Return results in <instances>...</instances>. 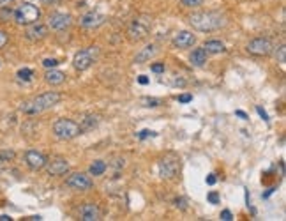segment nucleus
Segmentation results:
<instances>
[{
  "instance_id": "24",
  "label": "nucleus",
  "mask_w": 286,
  "mask_h": 221,
  "mask_svg": "<svg viewBox=\"0 0 286 221\" xmlns=\"http://www.w3.org/2000/svg\"><path fill=\"white\" fill-rule=\"evenodd\" d=\"M140 103L145 106V108H156V106L163 105V101L159 99V97H141Z\"/></svg>"
},
{
  "instance_id": "2",
  "label": "nucleus",
  "mask_w": 286,
  "mask_h": 221,
  "mask_svg": "<svg viewBox=\"0 0 286 221\" xmlns=\"http://www.w3.org/2000/svg\"><path fill=\"white\" fill-rule=\"evenodd\" d=\"M62 99V96L58 92H45V94H39V96H36L34 99H28L25 101V103H21L20 110L25 113V115H39V113L46 112V110L53 108L55 105H58Z\"/></svg>"
},
{
  "instance_id": "41",
  "label": "nucleus",
  "mask_w": 286,
  "mask_h": 221,
  "mask_svg": "<svg viewBox=\"0 0 286 221\" xmlns=\"http://www.w3.org/2000/svg\"><path fill=\"white\" fill-rule=\"evenodd\" d=\"M237 115H238V117H242V119H247V115H246V113H244V112H240V110H238V112H237Z\"/></svg>"
},
{
  "instance_id": "7",
  "label": "nucleus",
  "mask_w": 286,
  "mask_h": 221,
  "mask_svg": "<svg viewBox=\"0 0 286 221\" xmlns=\"http://www.w3.org/2000/svg\"><path fill=\"white\" fill-rule=\"evenodd\" d=\"M97 55H99V48L97 46H89V48L80 50V52H76V55L73 59V68L76 71H87L96 62Z\"/></svg>"
},
{
  "instance_id": "40",
  "label": "nucleus",
  "mask_w": 286,
  "mask_h": 221,
  "mask_svg": "<svg viewBox=\"0 0 286 221\" xmlns=\"http://www.w3.org/2000/svg\"><path fill=\"white\" fill-rule=\"evenodd\" d=\"M11 220H12V218L5 216V214H4V216H0V221H11Z\"/></svg>"
},
{
  "instance_id": "5",
  "label": "nucleus",
  "mask_w": 286,
  "mask_h": 221,
  "mask_svg": "<svg viewBox=\"0 0 286 221\" xmlns=\"http://www.w3.org/2000/svg\"><path fill=\"white\" fill-rule=\"evenodd\" d=\"M41 18V9L37 5L30 4V2H23V4L18 5V9H14V23L21 25V27H27L30 23H36Z\"/></svg>"
},
{
  "instance_id": "15",
  "label": "nucleus",
  "mask_w": 286,
  "mask_h": 221,
  "mask_svg": "<svg viewBox=\"0 0 286 221\" xmlns=\"http://www.w3.org/2000/svg\"><path fill=\"white\" fill-rule=\"evenodd\" d=\"M173 48L177 50H187V48H193L194 44H196V36L193 32H187V30H182V32L175 34L173 41Z\"/></svg>"
},
{
  "instance_id": "27",
  "label": "nucleus",
  "mask_w": 286,
  "mask_h": 221,
  "mask_svg": "<svg viewBox=\"0 0 286 221\" xmlns=\"http://www.w3.org/2000/svg\"><path fill=\"white\" fill-rule=\"evenodd\" d=\"M14 150H4V152H0V165H5V163H9V161L14 159Z\"/></svg>"
},
{
  "instance_id": "6",
  "label": "nucleus",
  "mask_w": 286,
  "mask_h": 221,
  "mask_svg": "<svg viewBox=\"0 0 286 221\" xmlns=\"http://www.w3.org/2000/svg\"><path fill=\"white\" fill-rule=\"evenodd\" d=\"M178 173H180V157L177 154L168 152L159 159V175L163 179L173 181V179L178 177Z\"/></svg>"
},
{
  "instance_id": "36",
  "label": "nucleus",
  "mask_w": 286,
  "mask_h": 221,
  "mask_svg": "<svg viewBox=\"0 0 286 221\" xmlns=\"http://www.w3.org/2000/svg\"><path fill=\"white\" fill-rule=\"evenodd\" d=\"M256 112L260 113V117H262L263 121H265V122H269V115H267V112H265V110H263V108H260V106H256Z\"/></svg>"
},
{
  "instance_id": "34",
  "label": "nucleus",
  "mask_w": 286,
  "mask_h": 221,
  "mask_svg": "<svg viewBox=\"0 0 286 221\" xmlns=\"http://www.w3.org/2000/svg\"><path fill=\"white\" fill-rule=\"evenodd\" d=\"M147 137H154V131H149V129H145V131H141L140 135H138V138H140V140H145Z\"/></svg>"
},
{
  "instance_id": "11",
  "label": "nucleus",
  "mask_w": 286,
  "mask_h": 221,
  "mask_svg": "<svg viewBox=\"0 0 286 221\" xmlns=\"http://www.w3.org/2000/svg\"><path fill=\"white\" fill-rule=\"evenodd\" d=\"M23 161H25V165L32 170V172H39V170H43L46 166L48 157H46L43 152H39V150L32 149V150H27V152H25Z\"/></svg>"
},
{
  "instance_id": "25",
  "label": "nucleus",
  "mask_w": 286,
  "mask_h": 221,
  "mask_svg": "<svg viewBox=\"0 0 286 221\" xmlns=\"http://www.w3.org/2000/svg\"><path fill=\"white\" fill-rule=\"evenodd\" d=\"M12 16H14V9H11L9 5L0 7V21H11Z\"/></svg>"
},
{
  "instance_id": "9",
  "label": "nucleus",
  "mask_w": 286,
  "mask_h": 221,
  "mask_svg": "<svg viewBox=\"0 0 286 221\" xmlns=\"http://www.w3.org/2000/svg\"><path fill=\"white\" fill-rule=\"evenodd\" d=\"M65 186H67L69 189H74V191H89V189H92L94 182L90 175L76 172V173H71V175L65 179Z\"/></svg>"
},
{
  "instance_id": "22",
  "label": "nucleus",
  "mask_w": 286,
  "mask_h": 221,
  "mask_svg": "<svg viewBox=\"0 0 286 221\" xmlns=\"http://www.w3.org/2000/svg\"><path fill=\"white\" fill-rule=\"evenodd\" d=\"M106 168H108V165H106L105 161L103 159H96L90 165V168H89V175H94V177H101V175H105V172H106Z\"/></svg>"
},
{
  "instance_id": "19",
  "label": "nucleus",
  "mask_w": 286,
  "mask_h": 221,
  "mask_svg": "<svg viewBox=\"0 0 286 221\" xmlns=\"http://www.w3.org/2000/svg\"><path fill=\"white\" fill-rule=\"evenodd\" d=\"M99 122H101V117H99V115H94V113H87V115H83V119H81V122H80L81 133L90 131V129L97 128Z\"/></svg>"
},
{
  "instance_id": "21",
  "label": "nucleus",
  "mask_w": 286,
  "mask_h": 221,
  "mask_svg": "<svg viewBox=\"0 0 286 221\" xmlns=\"http://www.w3.org/2000/svg\"><path fill=\"white\" fill-rule=\"evenodd\" d=\"M203 50H205L207 53H225L226 46L225 43L219 39H209L203 43Z\"/></svg>"
},
{
  "instance_id": "16",
  "label": "nucleus",
  "mask_w": 286,
  "mask_h": 221,
  "mask_svg": "<svg viewBox=\"0 0 286 221\" xmlns=\"http://www.w3.org/2000/svg\"><path fill=\"white\" fill-rule=\"evenodd\" d=\"M80 220H83V221H99L101 220V211H99L97 204H94V202H87L85 205H81Z\"/></svg>"
},
{
  "instance_id": "18",
  "label": "nucleus",
  "mask_w": 286,
  "mask_h": 221,
  "mask_svg": "<svg viewBox=\"0 0 286 221\" xmlns=\"http://www.w3.org/2000/svg\"><path fill=\"white\" fill-rule=\"evenodd\" d=\"M207 57H209V53L203 50V46L202 48H194L189 55L191 66H194V68H203V66L207 64Z\"/></svg>"
},
{
  "instance_id": "4",
  "label": "nucleus",
  "mask_w": 286,
  "mask_h": 221,
  "mask_svg": "<svg viewBox=\"0 0 286 221\" xmlns=\"http://www.w3.org/2000/svg\"><path fill=\"white\" fill-rule=\"evenodd\" d=\"M52 131L55 135V138L58 140H73V138L80 137L81 135V129H80V124L71 119H57L52 126Z\"/></svg>"
},
{
  "instance_id": "14",
  "label": "nucleus",
  "mask_w": 286,
  "mask_h": 221,
  "mask_svg": "<svg viewBox=\"0 0 286 221\" xmlns=\"http://www.w3.org/2000/svg\"><path fill=\"white\" fill-rule=\"evenodd\" d=\"M105 23H106V16L105 14H101V12H97V11H90L80 18V25L83 28H89V30H92V28H99Z\"/></svg>"
},
{
  "instance_id": "17",
  "label": "nucleus",
  "mask_w": 286,
  "mask_h": 221,
  "mask_svg": "<svg viewBox=\"0 0 286 221\" xmlns=\"http://www.w3.org/2000/svg\"><path fill=\"white\" fill-rule=\"evenodd\" d=\"M157 46L156 44H149V46H145V48H141L140 52L136 53V57H134V62L136 64H145V62H149L150 59H154V57L157 55Z\"/></svg>"
},
{
  "instance_id": "8",
  "label": "nucleus",
  "mask_w": 286,
  "mask_h": 221,
  "mask_svg": "<svg viewBox=\"0 0 286 221\" xmlns=\"http://www.w3.org/2000/svg\"><path fill=\"white\" fill-rule=\"evenodd\" d=\"M247 53L254 57H267L274 52V44L269 37H254L253 41H249L246 46Z\"/></svg>"
},
{
  "instance_id": "26",
  "label": "nucleus",
  "mask_w": 286,
  "mask_h": 221,
  "mask_svg": "<svg viewBox=\"0 0 286 221\" xmlns=\"http://www.w3.org/2000/svg\"><path fill=\"white\" fill-rule=\"evenodd\" d=\"M274 55H276V61H278L279 64H281V66L286 64V46H285V44H281V46L276 48Z\"/></svg>"
},
{
  "instance_id": "35",
  "label": "nucleus",
  "mask_w": 286,
  "mask_h": 221,
  "mask_svg": "<svg viewBox=\"0 0 286 221\" xmlns=\"http://www.w3.org/2000/svg\"><path fill=\"white\" fill-rule=\"evenodd\" d=\"M178 101L180 103H189V101H193V96L191 94H182V96H178Z\"/></svg>"
},
{
  "instance_id": "32",
  "label": "nucleus",
  "mask_w": 286,
  "mask_h": 221,
  "mask_svg": "<svg viewBox=\"0 0 286 221\" xmlns=\"http://www.w3.org/2000/svg\"><path fill=\"white\" fill-rule=\"evenodd\" d=\"M7 41H9L7 32H4V30H0V48H4L5 44H7Z\"/></svg>"
},
{
  "instance_id": "37",
  "label": "nucleus",
  "mask_w": 286,
  "mask_h": 221,
  "mask_svg": "<svg viewBox=\"0 0 286 221\" xmlns=\"http://www.w3.org/2000/svg\"><path fill=\"white\" fill-rule=\"evenodd\" d=\"M209 200L212 202V204H218V202H219L218 193H209Z\"/></svg>"
},
{
  "instance_id": "3",
  "label": "nucleus",
  "mask_w": 286,
  "mask_h": 221,
  "mask_svg": "<svg viewBox=\"0 0 286 221\" xmlns=\"http://www.w3.org/2000/svg\"><path fill=\"white\" fill-rule=\"evenodd\" d=\"M150 28H152V16H149V14H138V16L133 18V21L127 27V39L131 43L143 41L149 36Z\"/></svg>"
},
{
  "instance_id": "29",
  "label": "nucleus",
  "mask_w": 286,
  "mask_h": 221,
  "mask_svg": "<svg viewBox=\"0 0 286 221\" xmlns=\"http://www.w3.org/2000/svg\"><path fill=\"white\" fill-rule=\"evenodd\" d=\"M173 204H175V207H178L180 211H187V200L185 198H175L173 200Z\"/></svg>"
},
{
  "instance_id": "39",
  "label": "nucleus",
  "mask_w": 286,
  "mask_h": 221,
  "mask_svg": "<svg viewBox=\"0 0 286 221\" xmlns=\"http://www.w3.org/2000/svg\"><path fill=\"white\" fill-rule=\"evenodd\" d=\"M138 81H140L141 85H147V83H149V78H147V76H140V78H138Z\"/></svg>"
},
{
  "instance_id": "1",
  "label": "nucleus",
  "mask_w": 286,
  "mask_h": 221,
  "mask_svg": "<svg viewBox=\"0 0 286 221\" xmlns=\"http://www.w3.org/2000/svg\"><path fill=\"white\" fill-rule=\"evenodd\" d=\"M228 23V18L219 11L193 12L189 16V25L198 32H214Z\"/></svg>"
},
{
  "instance_id": "38",
  "label": "nucleus",
  "mask_w": 286,
  "mask_h": 221,
  "mask_svg": "<svg viewBox=\"0 0 286 221\" xmlns=\"http://www.w3.org/2000/svg\"><path fill=\"white\" fill-rule=\"evenodd\" d=\"M216 181H218V179H216V175H214V173H210L209 177H207V184H216Z\"/></svg>"
},
{
  "instance_id": "10",
  "label": "nucleus",
  "mask_w": 286,
  "mask_h": 221,
  "mask_svg": "<svg viewBox=\"0 0 286 221\" xmlns=\"http://www.w3.org/2000/svg\"><path fill=\"white\" fill-rule=\"evenodd\" d=\"M73 25V16L67 14V12H52L48 16V28L55 30V32H62V30H67L69 27Z\"/></svg>"
},
{
  "instance_id": "30",
  "label": "nucleus",
  "mask_w": 286,
  "mask_h": 221,
  "mask_svg": "<svg viewBox=\"0 0 286 221\" xmlns=\"http://www.w3.org/2000/svg\"><path fill=\"white\" fill-rule=\"evenodd\" d=\"M60 64V62L57 61V59H45L43 61V66H45L46 69H52V68H57V66Z\"/></svg>"
},
{
  "instance_id": "23",
  "label": "nucleus",
  "mask_w": 286,
  "mask_h": 221,
  "mask_svg": "<svg viewBox=\"0 0 286 221\" xmlns=\"http://www.w3.org/2000/svg\"><path fill=\"white\" fill-rule=\"evenodd\" d=\"M16 78H18V81L28 83V81H32L34 71H32V69H28V68H23V69H20V71L16 73Z\"/></svg>"
},
{
  "instance_id": "13",
  "label": "nucleus",
  "mask_w": 286,
  "mask_h": 221,
  "mask_svg": "<svg viewBox=\"0 0 286 221\" xmlns=\"http://www.w3.org/2000/svg\"><path fill=\"white\" fill-rule=\"evenodd\" d=\"M48 30H50L48 25L36 21V23L27 25V30H25V37H27L28 41H32V43H37V41H43L46 36H48Z\"/></svg>"
},
{
  "instance_id": "20",
  "label": "nucleus",
  "mask_w": 286,
  "mask_h": 221,
  "mask_svg": "<svg viewBox=\"0 0 286 221\" xmlns=\"http://www.w3.org/2000/svg\"><path fill=\"white\" fill-rule=\"evenodd\" d=\"M45 80L48 81L50 85H60V83H64V81H65V73H62V71H58V69L52 68V69H48V71H46Z\"/></svg>"
},
{
  "instance_id": "12",
  "label": "nucleus",
  "mask_w": 286,
  "mask_h": 221,
  "mask_svg": "<svg viewBox=\"0 0 286 221\" xmlns=\"http://www.w3.org/2000/svg\"><path fill=\"white\" fill-rule=\"evenodd\" d=\"M45 168H46V173H48L50 177H60V175H64V173L69 172L71 165H69V161L65 159V157L57 156L46 163Z\"/></svg>"
},
{
  "instance_id": "42",
  "label": "nucleus",
  "mask_w": 286,
  "mask_h": 221,
  "mask_svg": "<svg viewBox=\"0 0 286 221\" xmlns=\"http://www.w3.org/2000/svg\"><path fill=\"white\" fill-rule=\"evenodd\" d=\"M45 2H53V0H45Z\"/></svg>"
},
{
  "instance_id": "31",
  "label": "nucleus",
  "mask_w": 286,
  "mask_h": 221,
  "mask_svg": "<svg viewBox=\"0 0 286 221\" xmlns=\"http://www.w3.org/2000/svg\"><path fill=\"white\" fill-rule=\"evenodd\" d=\"M152 73H157V74H161V73H165V62H157V64H152Z\"/></svg>"
},
{
  "instance_id": "28",
  "label": "nucleus",
  "mask_w": 286,
  "mask_h": 221,
  "mask_svg": "<svg viewBox=\"0 0 286 221\" xmlns=\"http://www.w3.org/2000/svg\"><path fill=\"white\" fill-rule=\"evenodd\" d=\"M180 4L184 7H200L203 4V0H180Z\"/></svg>"
},
{
  "instance_id": "33",
  "label": "nucleus",
  "mask_w": 286,
  "mask_h": 221,
  "mask_svg": "<svg viewBox=\"0 0 286 221\" xmlns=\"http://www.w3.org/2000/svg\"><path fill=\"white\" fill-rule=\"evenodd\" d=\"M221 220H225V221H231V220H233V214H231L228 209L223 211V213H221Z\"/></svg>"
}]
</instances>
